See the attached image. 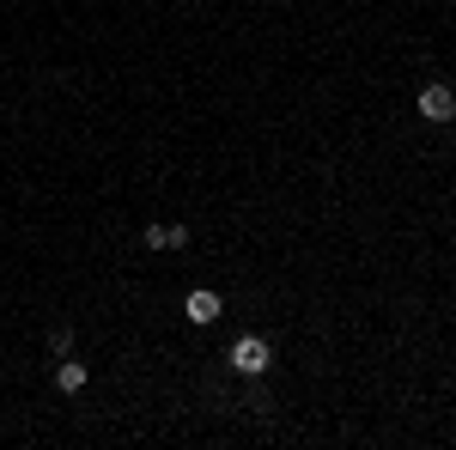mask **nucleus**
<instances>
[{"label": "nucleus", "mask_w": 456, "mask_h": 450, "mask_svg": "<svg viewBox=\"0 0 456 450\" xmlns=\"http://www.w3.org/2000/svg\"><path fill=\"white\" fill-rule=\"evenodd\" d=\"M225 359H232V372H238V378H262V372L274 365V347L262 341V335H238Z\"/></svg>", "instance_id": "nucleus-1"}, {"label": "nucleus", "mask_w": 456, "mask_h": 450, "mask_svg": "<svg viewBox=\"0 0 456 450\" xmlns=\"http://www.w3.org/2000/svg\"><path fill=\"white\" fill-rule=\"evenodd\" d=\"M420 116H426V122H438V128H444V122L456 116V92L444 86V79H432V86H420Z\"/></svg>", "instance_id": "nucleus-2"}, {"label": "nucleus", "mask_w": 456, "mask_h": 450, "mask_svg": "<svg viewBox=\"0 0 456 450\" xmlns=\"http://www.w3.org/2000/svg\"><path fill=\"white\" fill-rule=\"evenodd\" d=\"M183 316H189L195 329H208V323H219V316H225V305H219V292H208V286H201V292H189V299H183Z\"/></svg>", "instance_id": "nucleus-3"}, {"label": "nucleus", "mask_w": 456, "mask_h": 450, "mask_svg": "<svg viewBox=\"0 0 456 450\" xmlns=\"http://www.w3.org/2000/svg\"><path fill=\"white\" fill-rule=\"evenodd\" d=\"M86 378H92V372H86L79 359H61V365H55V389H61V396H79Z\"/></svg>", "instance_id": "nucleus-4"}, {"label": "nucleus", "mask_w": 456, "mask_h": 450, "mask_svg": "<svg viewBox=\"0 0 456 450\" xmlns=\"http://www.w3.org/2000/svg\"><path fill=\"white\" fill-rule=\"evenodd\" d=\"M49 353L68 359V353H73V329H49Z\"/></svg>", "instance_id": "nucleus-5"}, {"label": "nucleus", "mask_w": 456, "mask_h": 450, "mask_svg": "<svg viewBox=\"0 0 456 450\" xmlns=\"http://www.w3.org/2000/svg\"><path fill=\"white\" fill-rule=\"evenodd\" d=\"M165 250H189V225H165Z\"/></svg>", "instance_id": "nucleus-6"}]
</instances>
